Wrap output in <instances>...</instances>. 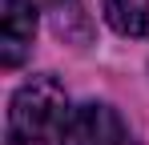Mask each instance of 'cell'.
Masks as SVG:
<instances>
[{
	"label": "cell",
	"instance_id": "1",
	"mask_svg": "<svg viewBox=\"0 0 149 145\" xmlns=\"http://www.w3.org/2000/svg\"><path fill=\"white\" fill-rule=\"evenodd\" d=\"M65 109H69V97L52 77L24 81L8 105V133H4L8 145H40L49 137H61V129L69 125Z\"/></svg>",
	"mask_w": 149,
	"mask_h": 145
},
{
	"label": "cell",
	"instance_id": "2",
	"mask_svg": "<svg viewBox=\"0 0 149 145\" xmlns=\"http://www.w3.org/2000/svg\"><path fill=\"white\" fill-rule=\"evenodd\" d=\"M125 125L109 105H81L69 113V125L61 129L56 145H121Z\"/></svg>",
	"mask_w": 149,
	"mask_h": 145
},
{
	"label": "cell",
	"instance_id": "3",
	"mask_svg": "<svg viewBox=\"0 0 149 145\" xmlns=\"http://www.w3.org/2000/svg\"><path fill=\"white\" fill-rule=\"evenodd\" d=\"M36 36V8L32 0H0V61L16 69Z\"/></svg>",
	"mask_w": 149,
	"mask_h": 145
},
{
	"label": "cell",
	"instance_id": "4",
	"mask_svg": "<svg viewBox=\"0 0 149 145\" xmlns=\"http://www.w3.org/2000/svg\"><path fill=\"white\" fill-rule=\"evenodd\" d=\"M105 20L121 36H145L149 32V0H101Z\"/></svg>",
	"mask_w": 149,
	"mask_h": 145
},
{
	"label": "cell",
	"instance_id": "5",
	"mask_svg": "<svg viewBox=\"0 0 149 145\" xmlns=\"http://www.w3.org/2000/svg\"><path fill=\"white\" fill-rule=\"evenodd\" d=\"M52 4L61 8V20H65V12H77V4H81V0H52Z\"/></svg>",
	"mask_w": 149,
	"mask_h": 145
}]
</instances>
